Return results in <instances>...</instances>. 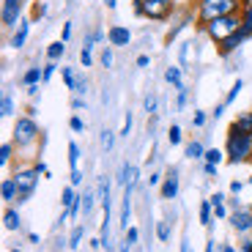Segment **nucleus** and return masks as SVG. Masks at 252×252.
I'll return each mask as SVG.
<instances>
[{"instance_id":"1","label":"nucleus","mask_w":252,"mask_h":252,"mask_svg":"<svg viewBox=\"0 0 252 252\" xmlns=\"http://www.w3.org/2000/svg\"><path fill=\"white\" fill-rule=\"evenodd\" d=\"M241 11V0H195V22L197 28H206L211 19L225 14Z\"/></svg>"},{"instance_id":"2","label":"nucleus","mask_w":252,"mask_h":252,"mask_svg":"<svg viewBox=\"0 0 252 252\" xmlns=\"http://www.w3.org/2000/svg\"><path fill=\"white\" fill-rule=\"evenodd\" d=\"M225 154H227V162L230 164H241L247 159H252V134H244L236 126V121L230 124L227 129V145H225Z\"/></svg>"},{"instance_id":"3","label":"nucleus","mask_w":252,"mask_h":252,"mask_svg":"<svg viewBox=\"0 0 252 252\" xmlns=\"http://www.w3.org/2000/svg\"><path fill=\"white\" fill-rule=\"evenodd\" d=\"M176 0H132V8L140 19H151V22H167L176 11Z\"/></svg>"},{"instance_id":"4","label":"nucleus","mask_w":252,"mask_h":252,"mask_svg":"<svg viewBox=\"0 0 252 252\" xmlns=\"http://www.w3.org/2000/svg\"><path fill=\"white\" fill-rule=\"evenodd\" d=\"M241 25H244V17H241V11H236V14H225V17L211 19L203 31H206V36L220 47L225 38H230L236 31H241Z\"/></svg>"},{"instance_id":"5","label":"nucleus","mask_w":252,"mask_h":252,"mask_svg":"<svg viewBox=\"0 0 252 252\" xmlns=\"http://www.w3.org/2000/svg\"><path fill=\"white\" fill-rule=\"evenodd\" d=\"M38 134H41V129H38L36 121H33L31 115H22V118H17V124H14L11 143L22 151V148H31V145L38 143Z\"/></svg>"},{"instance_id":"6","label":"nucleus","mask_w":252,"mask_h":252,"mask_svg":"<svg viewBox=\"0 0 252 252\" xmlns=\"http://www.w3.org/2000/svg\"><path fill=\"white\" fill-rule=\"evenodd\" d=\"M14 184H17V203L22 206V203H28L31 200V195H33V189H36V184H38V170L36 167H22V170H17L14 173Z\"/></svg>"},{"instance_id":"7","label":"nucleus","mask_w":252,"mask_h":252,"mask_svg":"<svg viewBox=\"0 0 252 252\" xmlns=\"http://www.w3.org/2000/svg\"><path fill=\"white\" fill-rule=\"evenodd\" d=\"M22 6H25V0H3V6H0V19H3V28L11 31L22 22Z\"/></svg>"},{"instance_id":"8","label":"nucleus","mask_w":252,"mask_h":252,"mask_svg":"<svg viewBox=\"0 0 252 252\" xmlns=\"http://www.w3.org/2000/svg\"><path fill=\"white\" fill-rule=\"evenodd\" d=\"M107 41L110 47H129L132 44V31L124 25H110L107 28Z\"/></svg>"},{"instance_id":"9","label":"nucleus","mask_w":252,"mask_h":252,"mask_svg":"<svg viewBox=\"0 0 252 252\" xmlns=\"http://www.w3.org/2000/svg\"><path fill=\"white\" fill-rule=\"evenodd\" d=\"M178 184H181V178H178V170L173 167V170L164 173V181H162L159 195H162L164 200H173V197H178Z\"/></svg>"},{"instance_id":"10","label":"nucleus","mask_w":252,"mask_h":252,"mask_svg":"<svg viewBox=\"0 0 252 252\" xmlns=\"http://www.w3.org/2000/svg\"><path fill=\"white\" fill-rule=\"evenodd\" d=\"M230 227L239 230V233H252V211L236 208L233 214H230Z\"/></svg>"},{"instance_id":"11","label":"nucleus","mask_w":252,"mask_h":252,"mask_svg":"<svg viewBox=\"0 0 252 252\" xmlns=\"http://www.w3.org/2000/svg\"><path fill=\"white\" fill-rule=\"evenodd\" d=\"M28 33H31V19H22V22L14 28V36H11V41H8V44H11L14 50H22V47H25V41H28Z\"/></svg>"},{"instance_id":"12","label":"nucleus","mask_w":252,"mask_h":252,"mask_svg":"<svg viewBox=\"0 0 252 252\" xmlns=\"http://www.w3.org/2000/svg\"><path fill=\"white\" fill-rule=\"evenodd\" d=\"M129 220H132V187H124V206H121V227L129 230Z\"/></svg>"},{"instance_id":"13","label":"nucleus","mask_w":252,"mask_h":252,"mask_svg":"<svg viewBox=\"0 0 252 252\" xmlns=\"http://www.w3.org/2000/svg\"><path fill=\"white\" fill-rule=\"evenodd\" d=\"M0 195H3V203L6 206H11V203H17V184H14V178H3L0 181Z\"/></svg>"},{"instance_id":"14","label":"nucleus","mask_w":252,"mask_h":252,"mask_svg":"<svg viewBox=\"0 0 252 252\" xmlns=\"http://www.w3.org/2000/svg\"><path fill=\"white\" fill-rule=\"evenodd\" d=\"M244 38H247L244 33H241V31H236L233 36H230V38H225V41L220 44V55H230V52H236V50H239V44L244 41Z\"/></svg>"},{"instance_id":"15","label":"nucleus","mask_w":252,"mask_h":252,"mask_svg":"<svg viewBox=\"0 0 252 252\" xmlns=\"http://www.w3.org/2000/svg\"><path fill=\"white\" fill-rule=\"evenodd\" d=\"M41 82H44V71H41V66H31V69L22 74V85H28V88H31V85H41Z\"/></svg>"},{"instance_id":"16","label":"nucleus","mask_w":252,"mask_h":252,"mask_svg":"<svg viewBox=\"0 0 252 252\" xmlns=\"http://www.w3.org/2000/svg\"><path fill=\"white\" fill-rule=\"evenodd\" d=\"M164 80L170 82L176 91L184 88V77H181V69H178V66H167V71H164Z\"/></svg>"},{"instance_id":"17","label":"nucleus","mask_w":252,"mask_h":252,"mask_svg":"<svg viewBox=\"0 0 252 252\" xmlns=\"http://www.w3.org/2000/svg\"><path fill=\"white\" fill-rule=\"evenodd\" d=\"M66 55V41H52L50 47H47V61H61V58Z\"/></svg>"},{"instance_id":"18","label":"nucleus","mask_w":252,"mask_h":252,"mask_svg":"<svg viewBox=\"0 0 252 252\" xmlns=\"http://www.w3.org/2000/svg\"><path fill=\"white\" fill-rule=\"evenodd\" d=\"M19 222H22V220H19V211L8 206V208H6V214H3V225H6V230H17Z\"/></svg>"},{"instance_id":"19","label":"nucleus","mask_w":252,"mask_h":252,"mask_svg":"<svg viewBox=\"0 0 252 252\" xmlns=\"http://www.w3.org/2000/svg\"><path fill=\"white\" fill-rule=\"evenodd\" d=\"M211 220H214V206H211V200H203L200 203V225L208 227Z\"/></svg>"},{"instance_id":"20","label":"nucleus","mask_w":252,"mask_h":252,"mask_svg":"<svg viewBox=\"0 0 252 252\" xmlns=\"http://www.w3.org/2000/svg\"><path fill=\"white\" fill-rule=\"evenodd\" d=\"M77 197H80V195H77V192H74V187H66V189H63V192H61V206L66 208V211H69V208H71V206H74V203H77Z\"/></svg>"},{"instance_id":"21","label":"nucleus","mask_w":252,"mask_h":252,"mask_svg":"<svg viewBox=\"0 0 252 252\" xmlns=\"http://www.w3.org/2000/svg\"><path fill=\"white\" fill-rule=\"evenodd\" d=\"M203 157H206V148H203V143H197V140L187 143V159H203Z\"/></svg>"},{"instance_id":"22","label":"nucleus","mask_w":252,"mask_h":252,"mask_svg":"<svg viewBox=\"0 0 252 252\" xmlns=\"http://www.w3.org/2000/svg\"><path fill=\"white\" fill-rule=\"evenodd\" d=\"M0 115H3V118L14 115V99H11V94H3V96H0Z\"/></svg>"},{"instance_id":"23","label":"nucleus","mask_w":252,"mask_h":252,"mask_svg":"<svg viewBox=\"0 0 252 252\" xmlns=\"http://www.w3.org/2000/svg\"><path fill=\"white\" fill-rule=\"evenodd\" d=\"M14 148H17V145H14V143H8V140H6L3 145H0V164H3V167H6L8 162H11V157H14Z\"/></svg>"},{"instance_id":"24","label":"nucleus","mask_w":252,"mask_h":252,"mask_svg":"<svg viewBox=\"0 0 252 252\" xmlns=\"http://www.w3.org/2000/svg\"><path fill=\"white\" fill-rule=\"evenodd\" d=\"M82 236H85V227L77 225L74 230H71V236H69V250H77V247L82 244Z\"/></svg>"},{"instance_id":"25","label":"nucleus","mask_w":252,"mask_h":252,"mask_svg":"<svg viewBox=\"0 0 252 252\" xmlns=\"http://www.w3.org/2000/svg\"><path fill=\"white\" fill-rule=\"evenodd\" d=\"M236 126H239L244 134H252V113H244V115H239L236 118Z\"/></svg>"},{"instance_id":"26","label":"nucleus","mask_w":252,"mask_h":252,"mask_svg":"<svg viewBox=\"0 0 252 252\" xmlns=\"http://www.w3.org/2000/svg\"><path fill=\"white\" fill-rule=\"evenodd\" d=\"M203 159H206L208 164H220L222 159H225V151H220V148H206V157Z\"/></svg>"},{"instance_id":"27","label":"nucleus","mask_w":252,"mask_h":252,"mask_svg":"<svg viewBox=\"0 0 252 252\" xmlns=\"http://www.w3.org/2000/svg\"><path fill=\"white\" fill-rule=\"evenodd\" d=\"M241 88H244V82H241V80H236L233 85H230V91H227V96H225V104H233V101L239 99Z\"/></svg>"},{"instance_id":"28","label":"nucleus","mask_w":252,"mask_h":252,"mask_svg":"<svg viewBox=\"0 0 252 252\" xmlns=\"http://www.w3.org/2000/svg\"><path fill=\"white\" fill-rule=\"evenodd\" d=\"M157 239H159V241H167V239H170V220H162V222L157 225Z\"/></svg>"},{"instance_id":"29","label":"nucleus","mask_w":252,"mask_h":252,"mask_svg":"<svg viewBox=\"0 0 252 252\" xmlns=\"http://www.w3.org/2000/svg\"><path fill=\"white\" fill-rule=\"evenodd\" d=\"M69 164L71 170H77V164H80V145L77 143H69Z\"/></svg>"},{"instance_id":"30","label":"nucleus","mask_w":252,"mask_h":252,"mask_svg":"<svg viewBox=\"0 0 252 252\" xmlns=\"http://www.w3.org/2000/svg\"><path fill=\"white\" fill-rule=\"evenodd\" d=\"M63 82H66V88H71V91H74V85H77V77H74V71H71L69 66H63Z\"/></svg>"},{"instance_id":"31","label":"nucleus","mask_w":252,"mask_h":252,"mask_svg":"<svg viewBox=\"0 0 252 252\" xmlns=\"http://www.w3.org/2000/svg\"><path fill=\"white\" fill-rule=\"evenodd\" d=\"M143 110H145L148 115H151V113H157V96H154V94H148V96L143 99Z\"/></svg>"},{"instance_id":"32","label":"nucleus","mask_w":252,"mask_h":252,"mask_svg":"<svg viewBox=\"0 0 252 252\" xmlns=\"http://www.w3.org/2000/svg\"><path fill=\"white\" fill-rule=\"evenodd\" d=\"M167 140H170V145L181 143V126H170V129H167Z\"/></svg>"},{"instance_id":"33","label":"nucleus","mask_w":252,"mask_h":252,"mask_svg":"<svg viewBox=\"0 0 252 252\" xmlns=\"http://www.w3.org/2000/svg\"><path fill=\"white\" fill-rule=\"evenodd\" d=\"M91 211H94V195H91V192H85V195H82V214L88 217Z\"/></svg>"},{"instance_id":"34","label":"nucleus","mask_w":252,"mask_h":252,"mask_svg":"<svg viewBox=\"0 0 252 252\" xmlns=\"http://www.w3.org/2000/svg\"><path fill=\"white\" fill-rule=\"evenodd\" d=\"M69 126H71V132H85V121H82L80 115H71Z\"/></svg>"},{"instance_id":"35","label":"nucleus","mask_w":252,"mask_h":252,"mask_svg":"<svg viewBox=\"0 0 252 252\" xmlns=\"http://www.w3.org/2000/svg\"><path fill=\"white\" fill-rule=\"evenodd\" d=\"M137 236H140L137 227H129V230H126V236H124V241H126L129 247H134V244H137Z\"/></svg>"},{"instance_id":"36","label":"nucleus","mask_w":252,"mask_h":252,"mask_svg":"<svg viewBox=\"0 0 252 252\" xmlns=\"http://www.w3.org/2000/svg\"><path fill=\"white\" fill-rule=\"evenodd\" d=\"M113 143H115V134L110 132V129H104V132H101V145H104V148H113Z\"/></svg>"},{"instance_id":"37","label":"nucleus","mask_w":252,"mask_h":252,"mask_svg":"<svg viewBox=\"0 0 252 252\" xmlns=\"http://www.w3.org/2000/svg\"><path fill=\"white\" fill-rule=\"evenodd\" d=\"M80 63L85 66V69L94 63V58H91V47H82V50H80Z\"/></svg>"},{"instance_id":"38","label":"nucleus","mask_w":252,"mask_h":252,"mask_svg":"<svg viewBox=\"0 0 252 252\" xmlns=\"http://www.w3.org/2000/svg\"><path fill=\"white\" fill-rule=\"evenodd\" d=\"M101 66H104V69H110V66H113V50H110V47H104V50H101Z\"/></svg>"},{"instance_id":"39","label":"nucleus","mask_w":252,"mask_h":252,"mask_svg":"<svg viewBox=\"0 0 252 252\" xmlns=\"http://www.w3.org/2000/svg\"><path fill=\"white\" fill-rule=\"evenodd\" d=\"M85 91H88V80H85V77H80V80H77V85H74V96H82Z\"/></svg>"},{"instance_id":"40","label":"nucleus","mask_w":252,"mask_h":252,"mask_svg":"<svg viewBox=\"0 0 252 252\" xmlns=\"http://www.w3.org/2000/svg\"><path fill=\"white\" fill-rule=\"evenodd\" d=\"M55 69H58V63H55V61H50V63L44 66V82H50V80H52V74H55Z\"/></svg>"},{"instance_id":"41","label":"nucleus","mask_w":252,"mask_h":252,"mask_svg":"<svg viewBox=\"0 0 252 252\" xmlns=\"http://www.w3.org/2000/svg\"><path fill=\"white\" fill-rule=\"evenodd\" d=\"M225 192H214V195L208 197V200H211V206H222V203H225Z\"/></svg>"},{"instance_id":"42","label":"nucleus","mask_w":252,"mask_h":252,"mask_svg":"<svg viewBox=\"0 0 252 252\" xmlns=\"http://www.w3.org/2000/svg\"><path fill=\"white\" fill-rule=\"evenodd\" d=\"M129 132H132V113H126V121H124V129H121V134H124V137H129Z\"/></svg>"},{"instance_id":"43","label":"nucleus","mask_w":252,"mask_h":252,"mask_svg":"<svg viewBox=\"0 0 252 252\" xmlns=\"http://www.w3.org/2000/svg\"><path fill=\"white\" fill-rule=\"evenodd\" d=\"M203 124H206V113L195 110V115H192V126H203Z\"/></svg>"},{"instance_id":"44","label":"nucleus","mask_w":252,"mask_h":252,"mask_svg":"<svg viewBox=\"0 0 252 252\" xmlns=\"http://www.w3.org/2000/svg\"><path fill=\"white\" fill-rule=\"evenodd\" d=\"M71 38V22H63V31H61V41H69Z\"/></svg>"},{"instance_id":"45","label":"nucleus","mask_w":252,"mask_h":252,"mask_svg":"<svg viewBox=\"0 0 252 252\" xmlns=\"http://www.w3.org/2000/svg\"><path fill=\"white\" fill-rule=\"evenodd\" d=\"M80 184H82V173L77 167V170H71V187H80Z\"/></svg>"},{"instance_id":"46","label":"nucleus","mask_w":252,"mask_h":252,"mask_svg":"<svg viewBox=\"0 0 252 252\" xmlns=\"http://www.w3.org/2000/svg\"><path fill=\"white\" fill-rule=\"evenodd\" d=\"M214 217H220V220H225L227 217V206L222 203V206H214Z\"/></svg>"},{"instance_id":"47","label":"nucleus","mask_w":252,"mask_h":252,"mask_svg":"<svg viewBox=\"0 0 252 252\" xmlns=\"http://www.w3.org/2000/svg\"><path fill=\"white\" fill-rule=\"evenodd\" d=\"M225 107H227L225 101H222V104H217V107L211 110V118H222V113H225Z\"/></svg>"},{"instance_id":"48","label":"nucleus","mask_w":252,"mask_h":252,"mask_svg":"<svg viewBox=\"0 0 252 252\" xmlns=\"http://www.w3.org/2000/svg\"><path fill=\"white\" fill-rule=\"evenodd\" d=\"M85 107V99H82V96H74V99H71V110H82Z\"/></svg>"},{"instance_id":"49","label":"nucleus","mask_w":252,"mask_h":252,"mask_svg":"<svg viewBox=\"0 0 252 252\" xmlns=\"http://www.w3.org/2000/svg\"><path fill=\"white\" fill-rule=\"evenodd\" d=\"M164 178H162V173H151V176H148V184H151V187H157V184H162Z\"/></svg>"},{"instance_id":"50","label":"nucleus","mask_w":252,"mask_h":252,"mask_svg":"<svg viewBox=\"0 0 252 252\" xmlns=\"http://www.w3.org/2000/svg\"><path fill=\"white\" fill-rule=\"evenodd\" d=\"M217 167H220V164H203V173H206V176H217Z\"/></svg>"},{"instance_id":"51","label":"nucleus","mask_w":252,"mask_h":252,"mask_svg":"<svg viewBox=\"0 0 252 252\" xmlns=\"http://www.w3.org/2000/svg\"><path fill=\"white\" fill-rule=\"evenodd\" d=\"M241 189H244V184H241V181H233V184H230V195H239Z\"/></svg>"},{"instance_id":"52","label":"nucleus","mask_w":252,"mask_h":252,"mask_svg":"<svg viewBox=\"0 0 252 252\" xmlns=\"http://www.w3.org/2000/svg\"><path fill=\"white\" fill-rule=\"evenodd\" d=\"M148 63H151V58H148V55H137V66H140V69H145Z\"/></svg>"},{"instance_id":"53","label":"nucleus","mask_w":252,"mask_h":252,"mask_svg":"<svg viewBox=\"0 0 252 252\" xmlns=\"http://www.w3.org/2000/svg\"><path fill=\"white\" fill-rule=\"evenodd\" d=\"M36 170H38V176H50V167H47L44 162H38V164H36Z\"/></svg>"},{"instance_id":"54","label":"nucleus","mask_w":252,"mask_h":252,"mask_svg":"<svg viewBox=\"0 0 252 252\" xmlns=\"http://www.w3.org/2000/svg\"><path fill=\"white\" fill-rule=\"evenodd\" d=\"M184 104H187V88L178 91V107H184Z\"/></svg>"},{"instance_id":"55","label":"nucleus","mask_w":252,"mask_h":252,"mask_svg":"<svg viewBox=\"0 0 252 252\" xmlns=\"http://www.w3.org/2000/svg\"><path fill=\"white\" fill-rule=\"evenodd\" d=\"M241 252H252V239L241 241Z\"/></svg>"},{"instance_id":"56","label":"nucleus","mask_w":252,"mask_h":252,"mask_svg":"<svg viewBox=\"0 0 252 252\" xmlns=\"http://www.w3.org/2000/svg\"><path fill=\"white\" fill-rule=\"evenodd\" d=\"M181 252H192V250H189V239L181 241Z\"/></svg>"},{"instance_id":"57","label":"nucleus","mask_w":252,"mask_h":252,"mask_svg":"<svg viewBox=\"0 0 252 252\" xmlns=\"http://www.w3.org/2000/svg\"><path fill=\"white\" fill-rule=\"evenodd\" d=\"M104 3H107V8H110V11H113L115 6H118V0H104Z\"/></svg>"},{"instance_id":"58","label":"nucleus","mask_w":252,"mask_h":252,"mask_svg":"<svg viewBox=\"0 0 252 252\" xmlns=\"http://www.w3.org/2000/svg\"><path fill=\"white\" fill-rule=\"evenodd\" d=\"M206 252H214V241H206Z\"/></svg>"},{"instance_id":"59","label":"nucleus","mask_w":252,"mask_h":252,"mask_svg":"<svg viewBox=\"0 0 252 252\" xmlns=\"http://www.w3.org/2000/svg\"><path fill=\"white\" fill-rule=\"evenodd\" d=\"M222 252H236L233 247H222Z\"/></svg>"},{"instance_id":"60","label":"nucleus","mask_w":252,"mask_h":252,"mask_svg":"<svg viewBox=\"0 0 252 252\" xmlns=\"http://www.w3.org/2000/svg\"><path fill=\"white\" fill-rule=\"evenodd\" d=\"M11 252H19V250H11Z\"/></svg>"},{"instance_id":"61","label":"nucleus","mask_w":252,"mask_h":252,"mask_svg":"<svg viewBox=\"0 0 252 252\" xmlns=\"http://www.w3.org/2000/svg\"><path fill=\"white\" fill-rule=\"evenodd\" d=\"M250 184H252V176H250Z\"/></svg>"},{"instance_id":"62","label":"nucleus","mask_w":252,"mask_h":252,"mask_svg":"<svg viewBox=\"0 0 252 252\" xmlns=\"http://www.w3.org/2000/svg\"><path fill=\"white\" fill-rule=\"evenodd\" d=\"M176 3H181V0H176Z\"/></svg>"},{"instance_id":"63","label":"nucleus","mask_w":252,"mask_h":252,"mask_svg":"<svg viewBox=\"0 0 252 252\" xmlns=\"http://www.w3.org/2000/svg\"><path fill=\"white\" fill-rule=\"evenodd\" d=\"M250 211H252V208H250Z\"/></svg>"}]
</instances>
